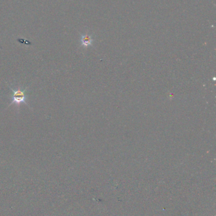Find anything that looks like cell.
<instances>
[{"label": "cell", "mask_w": 216, "mask_h": 216, "mask_svg": "<svg viewBox=\"0 0 216 216\" xmlns=\"http://www.w3.org/2000/svg\"><path fill=\"white\" fill-rule=\"evenodd\" d=\"M12 90L13 91L14 94H13L12 101L10 103V105L13 104H16L19 105L22 102L26 104V101H25V99H26V96H25L26 89L22 90L20 88H18L17 90H14L12 88Z\"/></svg>", "instance_id": "1"}, {"label": "cell", "mask_w": 216, "mask_h": 216, "mask_svg": "<svg viewBox=\"0 0 216 216\" xmlns=\"http://www.w3.org/2000/svg\"><path fill=\"white\" fill-rule=\"evenodd\" d=\"M81 42L84 46H88L92 44L93 39L90 36H88V35H84V36H82L81 38Z\"/></svg>", "instance_id": "2"}]
</instances>
